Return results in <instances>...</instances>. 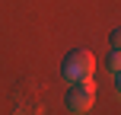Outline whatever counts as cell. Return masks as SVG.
Returning a JSON list of instances; mask_svg holds the SVG:
<instances>
[{
	"mask_svg": "<svg viewBox=\"0 0 121 115\" xmlns=\"http://www.w3.org/2000/svg\"><path fill=\"white\" fill-rule=\"evenodd\" d=\"M92 102H96V86H92V80H77V83H70V90H67V96H64L67 112H89Z\"/></svg>",
	"mask_w": 121,
	"mask_h": 115,
	"instance_id": "cell-2",
	"label": "cell"
},
{
	"mask_svg": "<svg viewBox=\"0 0 121 115\" xmlns=\"http://www.w3.org/2000/svg\"><path fill=\"white\" fill-rule=\"evenodd\" d=\"M92 70H96V58H92V51L80 48V51H70V55L64 58V64H60V77L67 80V83H77V80H89Z\"/></svg>",
	"mask_w": 121,
	"mask_h": 115,
	"instance_id": "cell-1",
	"label": "cell"
},
{
	"mask_svg": "<svg viewBox=\"0 0 121 115\" xmlns=\"http://www.w3.org/2000/svg\"><path fill=\"white\" fill-rule=\"evenodd\" d=\"M118 58H121V55H118V48H115V51L108 55V70L115 74V77H118V70H121V61H118Z\"/></svg>",
	"mask_w": 121,
	"mask_h": 115,
	"instance_id": "cell-3",
	"label": "cell"
}]
</instances>
